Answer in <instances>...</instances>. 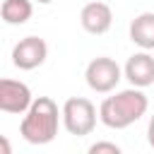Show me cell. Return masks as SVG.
I'll list each match as a JSON object with an SVG mask.
<instances>
[{
  "label": "cell",
  "instance_id": "1",
  "mask_svg": "<svg viewBox=\"0 0 154 154\" xmlns=\"http://www.w3.org/2000/svg\"><path fill=\"white\" fill-rule=\"evenodd\" d=\"M149 108V99L140 87L120 89L113 96H106L99 106V120L111 130H125L137 123Z\"/></svg>",
  "mask_w": 154,
  "mask_h": 154
},
{
  "label": "cell",
  "instance_id": "2",
  "mask_svg": "<svg viewBox=\"0 0 154 154\" xmlns=\"http://www.w3.org/2000/svg\"><path fill=\"white\" fill-rule=\"evenodd\" d=\"M63 120V108L51 96H36L19 123V135L29 144H48L55 140L58 128Z\"/></svg>",
  "mask_w": 154,
  "mask_h": 154
},
{
  "label": "cell",
  "instance_id": "3",
  "mask_svg": "<svg viewBox=\"0 0 154 154\" xmlns=\"http://www.w3.org/2000/svg\"><path fill=\"white\" fill-rule=\"evenodd\" d=\"M63 125L75 137L91 135L96 128V106L84 96H70L63 103Z\"/></svg>",
  "mask_w": 154,
  "mask_h": 154
},
{
  "label": "cell",
  "instance_id": "4",
  "mask_svg": "<svg viewBox=\"0 0 154 154\" xmlns=\"http://www.w3.org/2000/svg\"><path fill=\"white\" fill-rule=\"evenodd\" d=\"M123 77L125 75H123L120 65L113 58H108V55H99V58L89 60V65L84 70L87 87L91 91H96V94H111Z\"/></svg>",
  "mask_w": 154,
  "mask_h": 154
},
{
  "label": "cell",
  "instance_id": "5",
  "mask_svg": "<svg viewBox=\"0 0 154 154\" xmlns=\"http://www.w3.org/2000/svg\"><path fill=\"white\" fill-rule=\"evenodd\" d=\"M46 58H48V46L38 36H24L12 48V65L19 70H36L46 63Z\"/></svg>",
  "mask_w": 154,
  "mask_h": 154
},
{
  "label": "cell",
  "instance_id": "6",
  "mask_svg": "<svg viewBox=\"0 0 154 154\" xmlns=\"http://www.w3.org/2000/svg\"><path fill=\"white\" fill-rule=\"evenodd\" d=\"M34 96H31V89L19 82V79H0V111L2 113H12V116H22L29 111Z\"/></svg>",
  "mask_w": 154,
  "mask_h": 154
},
{
  "label": "cell",
  "instance_id": "7",
  "mask_svg": "<svg viewBox=\"0 0 154 154\" xmlns=\"http://www.w3.org/2000/svg\"><path fill=\"white\" fill-rule=\"evenodd\" d=\"M79 24L87 34L91 36H101L111 29L113 24V10L111 5L101 2V0H94V2H87L79 12Z\"/></svg>",
  "mask_w": 154,
  "mask_h": 154
},
{
  "label": "cell",
  "instance_id": "8",
  "mask_svg": "<svg viewBox=\"0 0 154 154\" xmlns=\"http://www.w3.org/2000/svg\"><path fill=\"white\" fill-rule=\"evenodd\" d=\"M125 79L130 82V87H152L154 84V55H149V51H140L132 53L123 67Z\"/></svg>",
  "mask_w": 154,
  "mask_h": 154
},
{
  "label": "cell",
  "instance_id": "9",
  "mask_svg": "<svg viewBox=\"0 0 154 154\" xmlns=\"http://www.w3.org/2000/svg\"><path fill=\"white\" fill-rule=\"evenodd\" d=\"M130 41L142 51H154V12H142L130 22Z\"/></svg>",
  "mask_w": 154,
  "mask_h": 154
},
{
  "label": "cell",
  "instance_id": "10",
  "mask_svg": "<svg viewBox=\"0 0 154 154\" xmlns=\"http://www.w3.org/2000/svg\"><path fill=\"white\" fill-rule=\"evenodd\" d=\"M31 14H34L31 0H2V5H0V17L10 26L26 24L31 19Z\"/></svg>",
  "mask_w": 154,
  "mask_h": 154
},
{
  "label": "cell",
  "instance_id": "11",
  "mask_svg": "<svg viewBox=\"0 0 154 154\" xmlns=\"http://www.w3.org/2000/svg\"><path fill=\"white\" fill-rule=\"evenodd\" d=\"M89 154H120V147L116 142H94L89 147Z\"/></svg>",
  "mask_w": 154,
  "mask_h": 154
},
{
  "label": "cell",
  "instance_id": "12",
  "mask_svg": "<svg viewBox=\"0 0 154 154\" xmlns=\"http://www.w3.org/2000/svg\"><path fill=\"white\" fill-rule=\"evenodd\" d=\"M147 142H149V147L154 149V113H152V118H149V125H147Z\"/></svg>",
  "mask_w": 154,
  "mask_h": 154
},
{
  "label": "cell",
  "instance_id": "13",
  "mask_svg": "<svg viewBox=\"0 0 154 154\" xmlns=\"http://www.w3.org/2000/svg\"><path fill=\"white\" fill-rule=\"evenodd\" d=\"M0 147H2V154H10V144H7L5 137H0Z\"/></svg>",
  "mask_w": 154,
  "mask_h": 154
},
{
  "label": "cell",
  "instance_id": "14",
  "mask_svg": "<svg viewBox=\"0 0 154 154\" xmlns=\"http://www.w3.org/2000/svg\"><path fill=\"white\" fill-rule=\"evenodd\" d=\"M36 2H41V5H51L53 0H36Z\"/></svg>",
  "mask_w": 154,
  "mask_h": 154
}]
</instances>
